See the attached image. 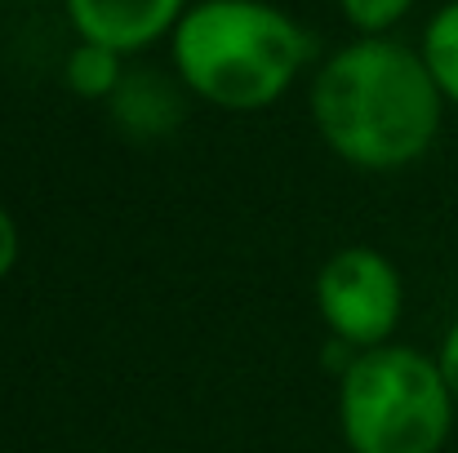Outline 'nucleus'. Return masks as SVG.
Wrapping results in <instances>:
<instances>
[{
  "instance_id": "1",
  "label": "nucleus",
  "mask_w": 458,
  "mask_h": 453,
  "mask_svg": "<svg viewBox=\"0 0 458 453\" xmlns=\"http://www.w3.org/2000/svg\"><path fill=\"white\" fill-rule=\"evenodd\" d=\"M441 103L423 54L383 36L338 49L311 85L320 138L360 169H401L419 160L437 143Z\"/></svg>"
},
{
  "instance_id": "2",
  "label": "nucleus",
  "mask_w": 458,
  "mask_h": 453,
  "mask_svg": "<svg viewBox=\"0 0 458 453\" xmlns=\"http://www.w3.org/2000/svg\"><path fill=\"white\" fill-rule=\"evenodd\" d=\"M311 54V36L267 0H200L174 27L187 89L223 112L272 107Z\"/></svg>"
},
{
  "instance_id": "3",
  "label": "nucleus",
  "mask_w": 458,
  "mask_h": 453,
  "mask_svg": "<svg viewBox=\"0 0 458 453\" xmlns=\"http://www.w3.org/2000/svg\"><path fill=\"white\" fill-rule=\"evenodd\" d=\"M352 453H441L454 427V396L437 360L414 347H369L338 387Z\"/></svg>"
},
{
  "instance_id": "4",
  "label": "nucleus",
  "mask_w": 458,
  "mask_h": 453,
  "mask_svg": "<svg viewBox=\"0 0 458 453\" xmlns=\"http://www.w3.org/2000/svg\"><path fill=\"white\" fill-rule=\"evenodd\" d=\"M316 306L338 342L383 347L401 320V276L378 249H343L316 276Z\"/></svg>"
},
{
  "instance_id": "5",
  "label": "nucleus",
  "mask_w": 458,
  "mask_h": 453,
  "mask_svg": "<svg viewBox=\"0 0 458 453\" xmlns=\"http://www.w3.org/2000/svg\"><path fill=\"white\" fill-rule=\"evenodd\" d=\"M63 4L81 40L116 54L148 49L187 13V0H63Z\"/></svg>"
},
{
  "instance_id": "6",
  "label": "nucleus",
  "mask_w": 458,
  "mask_h": 453,
  "mask_svg": "<svg viewBox=\"0 0 458 453\" xmlns=\"http://www.w3.org/2000/svg\"><path fill=\"white\" fill-rule=\"evenodd\" d=\"M419 54H423V63H428L441 98L458 107V0L437 9V18L423 31V49Z\"/></svg>"
},
{
  "instance_id": "7",
  "label": "nucleus",
  "mask_w": 458,
  "mask_h": 453,
  "mask_svg": "<svg viewBox=\"0 0 458 453\" xmlns=\"http://www.w3.org/2000/svg\"><path fill=\"white\" fill-rule=\"evenodd\" d=\"M67 85L85 98H107L121 89V54L81 40L67 58Z\"/></svg>"
},
{
  "instance_id": "8",
  "label": "nucleus",
  "mask_w": 458,
  "mask_h": 453,
  "mask_svg": "<svg viewBox=\"0 0 458 453\" xmlns=\"http://www.w3.org/2000/svg\"><path fill=\"white\" fill-rule=\"evenodd\" d=\"M338 4H343V13H347L352 27H360L365 36H378L392 22H401L414 0H338Z\"/></svg>"
},
{
  "instance_id": "9",
  "label": "nucleus",
  "mask_w": 458,
  "mask_h": 453,
  "mask_svg": "<svg viewBox=\"0 0 458 453\" xmlns=\"http://www.w3.org/2000/svg\"><path fill=\"white\" fill-rule=\"evenodd\" d=\"M13 263H18V227H13L9 209L0 205V281L13 272Z\"/></svg>"
},
{
  "instance_id": "10",
  "label": "nucleus",
  "mask_w": 458,
  "mask_h": 453,
  "mask_svg": "<svg viewBox=\"0 0 458 453\" xmlns=\"http://www.w3.org/2000/svg\"><path fill=\"white\" fill-rule=\"evenodd\" d=\"M437 365H441V373H445V382H450V396H454V405H458V324L445 333Z\"/></svg>"
}]
</instances>
